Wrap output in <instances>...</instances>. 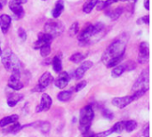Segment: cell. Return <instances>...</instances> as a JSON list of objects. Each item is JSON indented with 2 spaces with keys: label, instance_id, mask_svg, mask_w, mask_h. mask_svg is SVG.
Returning <instances> with one entry per match:
<instances>
[{
  "label": "cell",
  "instance_id": "484cf974",
  "mask_svg": "<svg viewBox=\"0 0 152 137\" xmlns=\"http://www.w3.org/2000/svg\"><path fill=\"white\" fill-rule=\"evenodd\" d=\"M137 127V123L134 120H127L125 121V129L127 132H133L134 130H135Z\"/></svg>",
  "mask_w": 152,
  "mask_h": 137
},
{
  "label": "cell",
  "instance_id": "7bdbcfd3",
  "mask_svg": "<svg viewBox=\"0 0 152 137\" xmlns=\"http://www.w3.org/2000/svg\"><path fill=\"white\" fill-rule=\"evenodd\" d=\"M2 8H3V7H2V6L0 5V10H2Z\"/></svg>",
  "mask_w": 152,
  "mask_h": 137
},
{
  "label": "cell",
  "instance_id": "3957f363",
  "mask_svg": "<svg viewBox=\"0 0 152 137\" xmlns=\"http://www.w3.org/2000/svg\"><path fill=\"white\" fill-rule=\"evenodd\" d=\"M1 62L4 67L8 71H17L20 70L21 63L19 58L15 55V53L9 48H6L1 54Z\"/></svg>",
  "mask_w": 152,
  "mask_h": 137
},
{
  "label": "cell",
  "instance_id": "d590c367",
  "mask_svg": "<svg viewBox=\"0 0 152 137\" xmlns=\"http://www.w3.org/2000/svg\"><path fill=\"white\" fill-rule=\"evenodd\" d=\"M18 35H19V37L22 41H25L26 40V38H27V33H26V31L24 30L23 28H19V29H18Z\"/></svg>",
  "mask_w": 152,
  "mask_h": 137
},
{
  "label": "cell",
  "instance_id": "52a82bcc",
  "mask_svg": "<svg viewBox=\"0 0 152 137\" xmlns=\"http://www.w3.org/2000/svg\"><path fill=\"white\" fill-rule=\"evenodd\" d=\"M7 86H8V87H10L11 89H12L14 91H19L24 86V84L21 81V71L20 70L12 72V75L8 79Z\"/></svg>",
  "mask_w": 152,
  "mask_h": 137
},
{
  "label": "cell",
  "instance_id": "60d3db41",
  "mask_svg": "<svg viewBox=\"0 0 152 137\" xmlns=\"http://www.w3.org/2000/svg\"><path fill=\"white\" fill-rule=\"evenodd\" d=\"M118 1H122V2H126V1H130V0H118Z\"/></svg>",
  "mask_w": 152,
  "mask_h": 137
},
{
  "label": "cell",
  "instance_id": "1f68e13d",
  "mask_svg": "<svg viewBox=\"0 0 152 137\" xmlns=\"http://www.w3.org/2000/svg\"><path fill=\"white\" fill-rule=\"evenodd\" d=\"M20 129H21V126L19 123H14V125H12L9 129H7L8 133H18L20 131Z\"/></svg>",
  "mask_w": 152,
  "mask_h": 137
},
{
  "label": "cell",
  "instance_id": "74e56055",
  "mask_svg": "<svg viewBox=\"0 0 152 137\" xmlns=\"http://www.w3.org/2000/svg\"><path fill=\"white\" fill-rule=\"evenodd\" d=\"M28 0H10L9 4H22L27 3Z\"/></svg>",
  "mask_w": 152,
  "mask_h": 137
},
{
  "label": "cell",
  "instance_id": "44dd1931",
  "mask_svg": "<svg viewBox=\"0 0 152 137\" xmlns=\"http://www.w3.org/2000/svg\"><path fill=\"white\" fill-rule=\"evenodd\" d=\"M52 64H53V69L55 72L60 73L62 70V62H61V54L59 53L57 55H55L52 61Z\"/></svg>",
  "mask_w": 152,
  "mask_h": 137
},
{
  "label": "cell",
  "instance_id": "ffe728a7",
  "mask_svg": "<svg viewBox=\"0 0 152 137\" xmlns=\"http://www.w3.org/2000/svg\"><path fill=\"white\" fill-rule=\"evenodd\" d=\"M18 119H19V116L15 114L11 116H6L0 120V127H4L10 124H14L18 121Z\"/></svg>",
  "mask_w": 152,
  "mask_h": 137
},
{
  "label": "cell",
  "instance_id": "d4e9b609",
  "mask_svg": "<svg viewBox=\"0 0 152 137\" xmlns=\"http://www.w3.org/2000/svg\"><path fill=\"white\" fill-rule=\"evenodd\" d=\"M86 58V55H84L81 53H76L74 54H72L69 58V60L74 62V63H80L81 62H83Z\"/></svg>",
  "mask_w": 152,
  "mask_h": 137
},
{
  "label": "cell",
  "instance_id": "30bf717a",
  "mask_svg": "<svg viewBox=\"0 0 152 137\" xmlns=\"http://www.w3.org/2000/svg\"><path fill=\"white\" fill-rule=\"evenodd\" d=\"M134 98L132 95H126L123 97H115L112 99V104L119 109H124L128 106L130 103L134 102Z\"/></svg>",
  "mask_w": 152,
  "mask_h": 137
},
{
  "label": "cell",
  "instance_id": "d6a6232c",
  "mask_svg": "<svg viewBox=\"0 0 152 137\" xmlns=\"http://www.w3.org/2000/svg\"><path fill=\"white\" fill-rule=\"evenodd\" d=\"M77 31H78V23L77 22H74L70 26V28H69V35L70 36H74V35H76L77 33Z\"/></svg>",
  "mask_w": 152,
  "mask_h": 137
},
{
  "label": "cell",
  "instance_id": "8d00e7d4",
  "mask_svg": "<svg viewBox=\"0 0 152 137\" xmlns=\"http://www.w3.org/2000/svg\"><path fill=\"white\" fill-rule=\"evenodd\" d=\"M143 136L150 137V126H149V124H147L143 129Z\"/></svg>",
  "mask_w": 152,
  "mask_h": 137
},
{
  "label": "cell",
  "instance_id": "f546056e",
  "mask_svg": "<svg viewBox=\"0 0 152 137\" xmlns=\"http://www.w3.org/2000/svg\"><path fill=\"white\" fill-rule=\"evenodd\" d=\"M112 133H113L112 128H110V130L103 131V132H101V133H98V134H91L90 136H88V137H108L109 136H110Z\"/></svg>",
  "mask_w": 152,
  "mask_h": 137
},
{
  "label": "cell",
  "instance_id": "603a6c76",
  "mask_svg": "<svg viewBox=\"0 0 152 137\" xmlns=\"http://www.w3.org/2000/svg\"><path fill=\"white\" fill-rule=\"evenodd\" d=\"M72 96L71 91H61L58 94L57 98L61 102H68Z\"/></svg>",
  "mask_w": 152,
  "mask_h": 137
},
{
  "label": "cell",
  "instance_id": "7402d4cb",
  "mask_svg": "<svg viewBox=\"0 0 152 137\" xmlns=\"http://www.w3.org/2000/svg\"><path fill=\"white\" fill-rule=\"evenodd\" d=\"M99 0H86L83 5V12L86 13H90L93 9L96 6Z\"/></svg>",
  "mask_w": 152,
  "mask_h": 137
},
{
  "label": "cell",
  "instance_id": "277c9868",
  "mask_svg": "<svg viewBox=\"0 0 152 137\" xmlns=\"http://www.w3.org/2000/svg\"><path fill=\"white\" fill-rule=\"evenodd\" d=\"M94 118V112L91 105H87L80 111L79 130L83 135L88 133Z\"/></svg>",
  "mask_w": 152,
  "mask_h": 137
},
{
  "label": "cell",
  "instance_id": "9a60e30c",
  "mask_svg": "<svg viewBox=\"0 0 152 137\" xmlns=\"http://www.w3.org/2000/svg\"><path fill=\"white\" fill-rule=\"evenodd\" d=\"M11 22H12V18L9 15L7 14L0 15V28L4 34L7 33V31L9 30Z\"/></svg>",
  "mask_w": 152,
  "mask_h": 137
},
{
  "label": "cell",
  "instance_id": "9c48e42d",
  "mask_svg": "<svg viewBox=\"0 0 152 137\" xmlns=\"http://www.w3.org/2000/svg\"><path fill=\"white\" fill-rule=\"evenodd\" d=\"M150 58V45L147 42H142L139 45L138 62L141 64L147 63Z\"/></svg>",
  "mask_w": 152,
  "mask_h": 137
},
{
  "label": "cell",
  "instance_id": "4fadbf2b",
  "mask_svg": "<svg viewBox=\"0 0 152 137\" xmlns=\"http://www.w3.org/2000/svg\"><path fill=\"white\" fill-rule=\"evenodd\" d=\"M52 98L47 94H43L41 96L40 104L37 107L36 111L41 112V111H47L52 106Z\"/></svg>",
  "mask_w": 152,
  "mask_h": 137
},
{
  "label": "cell",
  "instance_id": "ee69618b",
  "mask_svg": "<svg viewBox=\"0 0 152 137\" xmlns=\"http://www.w3.org/2000/svg\"><path fill=\"white\" fill-rule=\"evenodd\" d=\"M42 1H45V0H42Z\"/></svg>",
  "mask_w": 152,
  "mask_h": 137
},
{
  "label": "cell",
  "instance_id": "f35d334b",
  "mask_svg": "<svg viewBox=\"0 0 152 137\" xmlns=\"http://www.w3.org/2000/svg\"><path fill=\"white\" fill-rule=\"evenodd\" d=\"M144 6L147 10H150V0H144Z\"/></svg>",
  "mask_w": 152,
  "mask_h": 137
},
{
  "label": "cell",
  "instance_id": "e0dca14e",
  "mask_svg": "<svg viewBox=\"0 0 152 137\" xmlns=\"http://www.w3.org/2000/svg\"><path fill=\"white\" fill-rule=\"evenodd\" d=\"M22 98L23 95L21 94H18V93L10 94L7 97V105L9 107H14L20 100H22Z\"/></svg>",
  "mask_w": 152,
  "mask_h": 137
},
{
  "label": "cell",
  "instance_id": "b9f144b4",
  "mask_svg": "<svg viewBox=\"0 0 152 137\" xmlns=\"http://www.w3.org/2000/svg\"><path fill=\"white\" fill-rule=\"evenodd\" d=\"M1 54H2V50H1V48H0V56H1Z\"/></svg>",
  "mask_w": 152,
  "mask_h": 137
},
{
  "label": "cell",
  "instance_id": "7a4b0ae2",
  "mask_svg": "<svg viewBox=\"0 0 152 137\" xmlns=\"http://www.w3.org/2000/svg\"><path fill=\"white\" fill-rule=\"evenodd\" d=\"M105 25L102 22L89 24L77 36L79 45L82 46L91 45L99 41L105 34Z\"/></svg>",
  "mask_w": 152,
  "mask_h": 137
},
{
  "label": "cell",
  "instance_id": "ac0fdd59",
  "mask_svg": "<svg viewBox=\"0 0 152 137\" xmlns=\"http://www.w3.org/2000/svg\"><path fill=\"white\" fill-rule=\"evenodd\" d=\"M124 12V7L123 6H118L113 10H110V11H107L106 12V15L109 16L112 21H116L118 20L123 13Z\"/></svg>",
  "mask_w": 152,
  "mask_h": 137
},
{
  "label": "cell",
  "instance_id": "8992f818",
  "mask_svg": "<svg viewBox=\"0 0 152 137\" xmlns=\"http://www.w3.org/2000/svg\"><path fill=\"white\" fill-rule=\"evenodd\" d=\"M150 86V71L149 69L143 70L142 72L140 74L139 78H137L136 82L133 86V92L138 91H148Z\"/></svg>",
  "mask_w": 152,
  "mask_h": 137
},
{
  "label": "cell",
  "instance_id": "e575fe53",
  "mask_svg": "<svg viewBox=\"0 0 152 137\" xmlns=\"http://www.w3.org/2000/svg\"><path fill=\"white\" fill-rule=\"evenodd\" d=\"M86 85H87V82H86V80H83V81L79 82V83L76 86V87H75V92H79V91L83 90V89L86 87Z\"/></svg>",
  "mask_w": 152,
  "mask_h": 137
},
{
  "label": "cell",
  "instance_id": "ab89813d",
  "mask_svg": "<svg viewBox=\"0 0 152 137\" xmlns=\"http://www.w3.org/2000/svg\"><path fill=\"white\" fill-rule=\"evenodd\" d=\"M6 2H7V0H0V5L2 7H4V5L6 4Z\"/></svg>",
  "mask_w": 152,
  "mask_h": 137
},
{
  "label": "cell",
  "instance_id": "5b68a950",
  "mask_svg": "<svg viewBox=\"0 0 152 137\" xmlns=\"http://www.w3.org/2000/svg\"><path fill=\"white\" fill-rule=\"evenodd\" d=\"M45 33L52 37L53 38L61 36L64 31V26L61 21H49L45 24L44 27Z\"/></svg>",
  "mask_w": 152,
  "mask_h": 137
},
{
  "label": "cell",
  "instance_id": "cb8c5ba5",
  "mask_svg": "<svg viewBox=\"0 0 152 137\" xmlns=\"http://www.w3.org/2000/svg\"><path fill=\"white\" fill-rule=\"evenodd\" d=\"M125 71H126V69H125L124 65L116 66V67H114V69L111 71V76L113 78H119Z\"/></svg>",
  "mask_w": 152,
  "mask_h": 137
},
{
  "label": "cell",
  "instance_id": "5bb4252c",
  "mask_svg": "<svg viewBox=\"0 0 152 137\" xmlns=\"http://www.w3.org/2000/svg\"><path fill=\"white\" fill-rule=\"evenodd\" d=\"M69 82V75L66 72V71H62L60 73V75L57 77V78L54 81V85L60 88V89H63L67 86V85Z\"/></svg>",
  "mask_w": 152,
  "mask_h": 137
},
{
  "label": "cell",
  "instance_id": "7c38bea8",
  "mask_svg": "<svg viewBox=\"0 0 152 137\" xmlns=\"http://www.w3.org/2000/svg\"><path fill=\"white\" fill-rule=\"evenodd\" d=\"M93 65H94V63H93V62H91V61H85V62H83L82 63H81V65L75 70V72H74V77H75V78L76 79H81L83 77H84V75H85V73L88 70H90L92 67H93Z\"/></svg>",
  "mask_w": 152,
  "mask_h": 137
},
{
  "label": "cell",
  "instance_id": "4316f807",
  "mask_svg": "<svg viewBox=\"0 0 152 137\" xmlns=\"http://www.w3.org/2000/svg\"><path fill=\"white\" fill-rule=\"evenodd\" d=\"M125 129V121H119L118 123H116L114 125V127H112V131L113 133H122Z\"/></svg>",
  "mask_w": 152,
  "mask_h": 137
},
{
  "label": "cell",
  "instance_id": "836d02e7",
  "mask_svg": "<svg viewBox=\"0 0 152 137\" xmlns=\"http://www.w3.org/2000/svg\"><path fill=\"white\" fill-rule=\"evenodd\" d=\"M102 113V116H103L105 119H107L111 120V119H113V118H114L113 113H112L110 111H109V110H103Z\"/></svg>",
  "mask_w": 152,
  "mask_h": 137
},
{
  "label": "cell",
  "instance_id": "6da1fadb",
  "mask_svg": "<svg viewBox=\"0 0 152 137\" xmlns=\"http://www.w3.org/2000/svg\"><path fill=\"white\" fill-rule=\"evenodd\" d=\"M126 48V39L119 37L114 40L105 50L102 61L107 68H113L122 62Z\"/></svg>",
  "mask_w": 152,
  "mask_h": 137
},
{
  "label": "cell",
  "instance_id": "d6986e66",
  "mask_svg": "<svg viewBox=\"0 0 152 137\" xmlns=\"http://www.w3.org/2000/svg\"><path fill=\"white\" fill-rule=\"evenodd\" d=\"M64 10V3L62 0H58L56 3H55V5H54V8L53 9L52 11V15L53 18H58L61 16V14L62 13Z\"/></svg>",
  "mask_w": 152,
  "mask_h": 137
},
{
  "label": "cell",
  "instance_id": "8fae6325",
  "mask_svg": "<svg viewBox=\"0 0 152 137\" xmlns=\"http://www.w3.org/2000/svg\"><path fill=\"white\" fill-rule=\"evenodd\" d=\"M53 37L47 35L45 32H40L37 36V40L34 44V48L35 49H40L42 46L46 45H51L53 41Z\"/></svg>",
  "mask_w": 152,
  "mask_h": 137
},
{
  "label": "cell",
  "instance_id": "f1b7e54d",
  "mask_svg": "<svg viewBox=\"0 0 152 137\" xmlns=\"http://www.w3.org/2000/svg\"><path fill=\"white\" fill-rule=\"evenodd\" d=\"M39 128L43 134H48V132L51 129V125L49 122H40Z\"/></svg>",
  "mask_w": 152,
  "mask_h": 137
},
{
  "label": "cell",
  "instance_id": "2e32d148",
  "mask_svg": "<svg viewBox=\"0 0 152 137\" xmlns=\"http://www.w3.org/2000/svg\"><path fill=\"white\" fill-rule=\"evenodd\" d=\"M9 8L12 12L14 17L16 19H21L24 16V9L21 6V4H9Z\"/></svg>",
  "mask_w": 152,
  "mask_h": 137
},
{
  "label": "cell",
  "instance_id": "4dcf8cb0",
  "mask_svg": "<svg viewBox=\"0 0 152 137\" xmlns=\"http://www.w3.org/2000/svg\"><path fill=\"white\" fill-rule=\"evenodd\" d=\"M136 23H137L138 25L145 24V23H146V24H149V23H150V15L147 14V15H145V16H142V17L139 18V19L137 20Z\"/></svg>",
  "mask_w": 152,
  "mask_h": 137
},
{
  "label": "cell",
  "instance_id": "ba28073f",
  "mask_svg": "<svg viewBox=\"0 0 152 137\" xmlns=\"http://www.w3.org/2000/svg\"><path fill=\"white\" fill-rule=\"evenodd\" d=\"M53 82V77L50 72H45L39 78L38 84L34 87L32 92H44Z\"/></svg>",
  "mask_w": 152,
  "mask_h": 137
},
{
  "label": "cell",
  "instance_id": "83f0119b",
  "mask_svg": "<svg viewBox=\"0 0 152 137\" xmlns=\"http://www.w3.org/2000/svg\"><path fill=\"white\" fill-rule=\"evenodd\" d=\"M51 53V45H44L40 48V54L43 57H47Z\"/></svg>",
  "mask_w": 152,
  "mask_h": 137
}]
</instances>
